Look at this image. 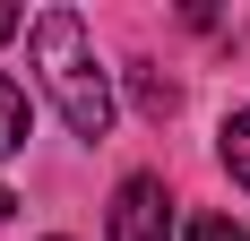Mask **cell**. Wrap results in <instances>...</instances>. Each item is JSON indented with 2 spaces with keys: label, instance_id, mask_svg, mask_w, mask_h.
Instances as JSON below:
<instances>
[{
  "label": "cell",
  "instance_id": "9",
  "mask_svg": "<svg viewBox=\"0 0 250 241\" xmlns=\"http://www.w3.org/2000/svg\"><path fill=\"white\" fill-rule=\"evenodd\" d=\"M242 43H250V26H242Z\"/></svg>",
  "mask_w": 250,
  "mask_h": 241
},
{
  "label": "cell",
  "instance_id": "8",
  "mask_svg": "<svg viewBox=\"0 0 250 241\" xmlns=\"http://www.w3.org/2000/svg\"><path fill=\"white\" fill-rule=\"evenodd\" d=\"M9 207H18V198H9V190H0V224H9Z\"/></svg>",
  "mask_w": 250,
  "mask_h": 241
},
{
  "label": "cell",
  "instance_id": "3",
  "mask_svg": "<svg viewBox=\"0 0 250 241\" xmlns=\"http://www.w3.org/2000/svg\"><path fill=\"white\" fill-rule=\"evenodd\" d=\"M18 146H26V86L0 78V155H18Z\"/></svg>",
  "mask_w": 250,
  "mask_h": 241
},
{
  "label": "cell",
  "instance_id": "1",
  "mask_svg": "<svg viewBox=\"0 0 250 241\" xmlns=\"http://www.w3.org/2000/svg\"><path fill=\"white\" fill-rule=\"evenodd\" d=\"M35 69H43V95L61 103V120H69L86 146L112 129V78H104L78 9H43V18H35Z\"/></svg>",
  "mask_w": 250,
  "mask_h": 241
},
{
  "label": "cell",
  "instance_id": "2",
  "mask_svg": "<svg viewBox=\"0 0 250 241\" xmlns=\"http://www.w3.org/2000/svg\"><path fill=\"white\" fill-rule=\"evenodd\" d=\"M112 241H173V198L155 172H129L112 190Z\"/></svg>",
  "mask_w": 250,
  "mask_h": 241
},
{
  "label": "cell",
  "instance_id": "6",
  "mask_svg": "<svg viewBox=\"0 0 250 241\" xmlns=\"http://www.w3.org/2000/svg\"><path fill=\"white\" fill-rule=\"evenodd\" d=\"M181 241H250V233H242L233 216H190V224H181Z\"/></svg>",
  "mask_w": 250,
  "mask_h": 241
},
{
  "label": "cell",
  "instance_id": "4",
  "mask_svg": "<svg viewBox=\"0 0 250 241\" xmlns=\"http://www.w3.org/2000/svg\"><path fill=\"white\" fill-rule=\"evenodd\" d=\"M129 86H138V112H155V120H164V112H173V103H181V86H173V78H164V69H138V78H129Z\"/></svg>",
  "mask_w": 250,
  "mask_h": 241
},
{
  "label": "cell",
  "instance_id": "5",
  "mask_svg": "<svg viewBox=\"0 0 250 241\" xmlns=\"http://www.w3.org/2000/svg\"><path fill=\"white\" fill-rule=\"evenodd\" d=\"M225 172L250 190V112H233V120H225Z\"/></svg>",
  "mask_w": 250,
  "mask_h": 241
},
{
  "label": "cell",
  "instance_id": "7",
  "mask_svg": "<svg viewBox=\"0 0 250 241\" xmlns=\"http://www.w3.org/2000/svg\"><path fill=\"white\" fill-rule=\"evenodd\" d=\"M9 35H18V9H0V43H9Z\"/></svg>",
  "mask_w": 250,
  "mask_h": 241
}]
</instances>
